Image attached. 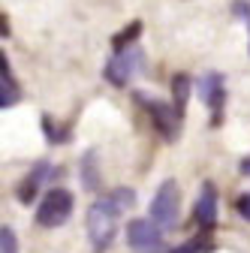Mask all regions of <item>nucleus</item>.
<instances>
[{
  "instance_id": "1",
  "label": "nucleus",
  "mask_w": 250,
  "mask_h": 253,
  "mask_svg": "<svg viewBox=\"0 0 250 253\" xmlns=\"http://www.w3.org/2000/svg\"><path fill=\"white\" fill-rule=\"evenodd\" d=\"M136 205V193L130 187H115L106 196H100L87 211V238L93 244V250L103 253L112 247L115 232H118V220L124 211H130Z\"/></svg>"
},
{
  "instance_id": "2",
  "label": "nucleus",
  "mask_w": 250,
  "mask_h": 253,
  "mask_svg": "<svg viewBox=\"0 0 250 253\" xmlns=\"http://www.w3.org/2000/svg\"><path fill=\"white\" fill-rule=\"evenodd\" d=\"M145 70V51L139 42L127 45V48H118L103 67V79L115 87H127L139 73Z\"/></svg>"
},
{
  "instance_id": "3",
  "label": "nucleus",
  "mask_w": 250,
  "mask_h": 253,
  "mask_svg": "<svg viewBox=\"0 0 250 253\" xmlns=\"http://www.w3.org/2000/svg\"><path fill=\"white\" fill-rule=\"evenodd\" d=\"M73 208H76V199H73L70 190L67 187H51L45 193V199L40 202V208H37V223L42 229H57L73 217Z\"/></svg>"
},
{
  "instance_id": "4",
  "label": "nucleus",
  "mask_w": 250,
  "mask_h": 253,
  "mask_svg": "<svg viewBox=\"0 0 250 253\" xmlns=\"http://www.w3.org/2000/svg\"><path fill=\"white\" fill-rule=\"evenodd\" d=\"M136 97V103L148 112V118H151V124H154V130H157L166 142H175L178 139V133H181V115L175 112V106H169V103H163V100H157V97H148V93H133Z\"/></svg>"
},
{
  "instance_id": "5",
  "label": "nucleus",
  "mask_w": 250,
  "mask_h": 253,
  "mask_svg": "<svg viewBox=\"0 0 250 253\" xmlns=\"http://www.w3.org/2000/svg\"><path fill=\"white\" fill-rule=\"evenodd\" d=\"M178 214H181V190L175 181H163L151 199V220L160 229H172L178 226Z\"/></svg>"
},
{
  "instance_id": "6",
  "label": "nucleus",
  "mask_w": 250,
  "mask_h": 253,
  "mask_svg": "<svg viewBox=\"0 0 250 253\" xmlns=\"http://www.w3.org/2000/svg\"><path fill=\"white\" fill-rule=\"evenodd\" d=\"M127 244L136 253H166V235L154 220H130L127 223Z\"/></svg>"
},
{
  "instance_id": "7",
  "label": "nucleus",
  "mask_w": 250,
  "mask_h": 253,
  "mask_svg": "<svg viewBox=\"0 0 250 253\" xmlns=\"http://www.w3.org/2000/svg\"><path fill=\"white\" fill-rule=\"evenodd\" d=\"M196 87H199L202 103L211 112V124L217 126V124L223 121V106H226V82H223V76L220 73H205L196 82Z\"/></svg>"
},
{
  "instance_id": "8",
  "label": "nucleus",
  "mask_w": 250,
  "mask_h": 253,
  "mask_svg": "<svg viewBox=\"0 0 250 253\" xmlns=\"http://www.w3.org/2000/svg\"><path fill=\"white\" fill-rule=\"evenodd\" d=\"M196 223L202 226V232H211L217 223V190H214V184H202V193L196 199Z\"/></svg>"
},
{
  "instance_id": "9",
  "label": "nucleus",
  "mask_w": 250,
  "mask_h": 253,
  "mask_svg": "<svg viewBox=\"0 0 250 253\" xmlns=\"http://www.w3.org/2000/svg\"><path fill=\"white\" fill-rule=\"evenodd\" d=\"M51 175V166L45 163V160H40L34 169H30L27 175H24V181L18 184V202H24V205H34V196L40 193V187L45 184V178Z\"/></svg>"
},
{
  "instance_id": "10",
  "label": "nucleus",
  "mask_w": 250,
  "mask_h": 253,
  "mask_svg": "<svg viewBox=\"0 0 250 253\" xmlns=\"http://www.w3.org/2000/svg\"><path fill=\"white\" fill-rule=\"evenodd\" d=\"M100 154L97 151H84L82 163H79V178H82V187L84 190H100Z\"/></svg>"
},
{
  "instance_id": "11",
  "label": "nucleus",
  "mask_w": 250,
  "mask_h": 253,
  "mask_svg": "<svg viewBox=\"0 0 250 253\" xmlns=\"http://www.w3.org/2000/svg\"><path fill=\"white\" fill-rule=\"evenodd\" d=\"M190 90H193L190 76L178 73V76L172 79V106H175V112H178L181 118H184V112H187V100H190Z\"/></svg>"
},
{
  "instance_id": "12",
  "label": "nucleus",
  "mask_w": 250,
  "mask_h": 253,
  "mask_svg": "<svg viewBox=\"0 0 250 253\" xmlns=\"http://www.w3.org/2000/svg\"><path fill=\"white\" fill-rule=\"evenodd\" d=\"M211 250H214V238H211L208 232H202V235H196V238H190V241L178 244V247L169 250V253H211Z\"/></svg>"
},
{
  "instance_id": "13",
  "label": "nucleus",
  "mask_w": 250,
  "mask_h": 253,
  "mask_svg": "<svg viewBox=\"0 0 250 253\" xmlns=\"http://www.w3.org/2000/svg\"><path fill=\"white\" fill-rule=\"evenodd\" d=\"M139 34H142V21H130L124 30H118V34L112 37V48L118 51V48H127V45L139 42Z\"/></svg>"
},
{
  "instance_id": "14",
  "label": "nucleus",
  "mask_w": 250,
  "mask_h": 253,
  "mask_svg": "<svg viewBox=\"0 0 250 253\" xmlns=\"http://www.w3.org/2000/svg\"><path fill=\"white\" fill-rule=\"evenodd\" d=\"M42 130H45V136H48L51 145H57V142H70V126H54L48 115L42 118Z\"/></svg>"
},
{
  "instance_id": "15",
  "label": "nucleus",
  "mask_w": 250,
  "mask_h": 253,
  "mask_svg": "<svg viewBox=\"0 0 250 253\" xmlns=\"http://www.w3.org/2000/svg\"><path fill=\"white\" fill-rule=\"evenodd\" d=\"M18 100H21V87H15V84H9V82L0 79V109H9Z\"/></svg>"
},
{
  "instance_id": "16",
  "label": "nucleus",
  "mask_w": 250,
  "mask_h": 253,
  "mask_svg": "<svg viewBox=\"0 0 250 253\" xmlns=\"http://www.w3.org/2000/svg\"><path fill=\"white\" fill-rule=\"evenodd\" d=\"M0 253H18V238L9 226H0Z\"/></svg>"
},
{
  "instance_id": "17",
  "label": "nucleus",
  "mask_w": 250,
  "mask_h": 253,
  "mask_svg": "<svg viewBox=\"0 0 250 253\" xmlns=\"http://www.w3.org/2000/svg\"><path fill=\"white\" fill-rule=\"evenodd\" d=\"M0 79H3V82H9V84H15V87H21V84L15 82V73H12V67H9V57H6V51H0Z\"/></svg>"
},
{
  "instance_id": "18",
  "label": "nucleus",
  "mask_w": 250,
  "mask_h": 253,
  "mask_svg": "<svg viewBox=\"0 0 250 253\" xmlns=\"http://www.w3.org/2000/svg\"><path fill=\"white\" fill-rule=\"evenodd\" d=\"M235 211L250 223V193H244V196H238V202H235Z\"/></svg>"
},
{
  "instance_id": "19",
  "label": "nucleus",
  "mask_w": 250,
  "mask_h": 253,
  "mask_svg": "<svg viewBox=\"0 0 250 253\" xmlns=\"http://www.w3.org/2000/svg\"><path fill=\"white\" fill-rule=\"evenodd\" d=\"M232 9H235V15H238L241 21H247V24H250V6L244 3V0H235V6H232Z\"/></svg>"
},
{
  "instance_id": "20",
  "label": "nucleus",
  "mask_w": 250,
  "mask_h": 253,
  "mask_svg": "<svg viewBox=\"0 0 250 253\" xmlns=\"http://www.w3.org/2000/svg\"><path fill=\"white\" fill-rule=\"evenodd\" d=\"M3 37H9V21H6V15H0V40Z\"/></svg>"
},
{
  "instance_id": "21",
  "label": "nucleus",
  "mask_w": 250,
  "mask_h": 253,
  "mask_svg": "<svg viewBox=\"0 0 250 253\" xmlns=\"http://www.w3.org/2000/svg\"><path fill=\"white\" fill-rule=\"evenodd\" d=\"M238 169H241V175H247V178H250V154L241 160V166H238Z\"/></svg>"
}]
</instances>
